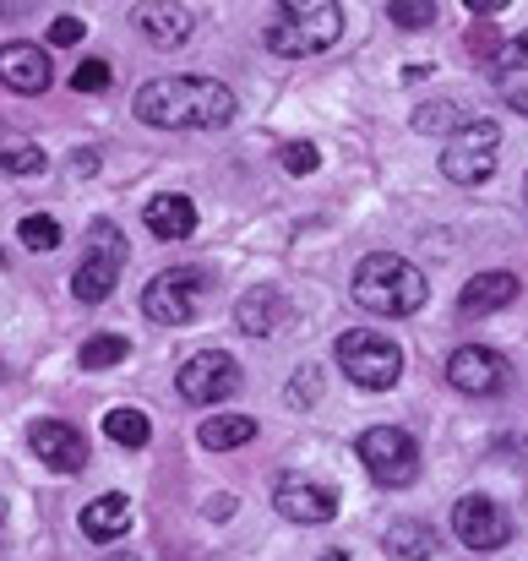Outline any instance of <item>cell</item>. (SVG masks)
I'll return each mask as SVG.
<instances>
[{
	"label": "cell",
	"mask_w": 528,
	"mask_h": 561,
	"mask_svg": "<svg viewBox=\"0 0 528 561\" xmlns=\"http://www.w3.org/2000/svg\"><path fill=\"white\" fill-rule=\"evenodd\" d=\"M131 110L159 131H213L234 121V93L213 77H153L137 88Z\"/></svg>",
	"instance_id": "1"
},
{
	"label": "cell",
	"mask_w": 528,
	"mask_h": 561,
	"mask_svg": "<svg viewBox=\"0 0 528 561\" xmlns=\"http://www.w3.org/2000/svg\"><path fill=\"white\" fill-rule=\"evenodd\" d=\"M344 38V5L338 0H273L262 22V44L284 60H311Z\"/></svg>",
	"instance_id": "2"
},
{
	"label": "cell",
	"mask_w": 528,
	"mask_h": 561,
	"mask_svg": "<svg viewBox=\"0 0 528 561\" xmlns=\"http://www.w3.org/2000/svg\"><path fill=\"white\" fill-rule=\"evenodd\" d=\"M354 306L376 311V317H414L425 300H431V284L425 273L398 256V251H370L359 267H354V284H349Z\"/></svg>",
	"instance_id": "3"
},
{
	"label": "cell",
	"mask_w": 528,
	"mask_h": 561,
	"mask_svg": "<svg viewBox=\"0 0 528 561\" xmlns=\"http://www.w3.org/2000/svg\"><path fill=\"white\" fill-rule=\"evenodd\" d=\"M126 256H131V245H126L120 224H115V218H93V224H88V256H82L77 273H71V295H77L82 306L110 300L115 284H120V273H126Z\"/></svg>",
	"instance_id": "4"
},
{
	"label": "cell",
	"mask_w": 528,
	"mask_h": 561,
	"mask_svg": "<svg viewBox=\"0 0 528 561\" xmlns=\"http://www.w3.org/2000/svg\"><path fill=\"white\" fill-rule=\"evenodd\" d=\"M333 355H338L344 376H349L354 387H365V392H387V387H398V376H403V350H398L387 333H370V328L344 333V339L333 344Z\"/></svg>",
	"instance_id": "5"
},
{
	"label": "cell",
	"mask_w": 528,
	"mask_h": 561,
	"mask_svg": "<svg viewBox=\"0 0 528 561\" xmlns=\"http://www.w3.org/2000/svg\"><path fill=\"white\" fill-rule=\"evenodd\" d=\"M496 148H502V126L496 121H463L447 148H441V175L452 186H485L496 175Z\"/></svg>",
	"instance_id": "6"
},
{
	"label": "cell",
	"mask_w": 528,
	"mask_h": 561,
	"mask_svg": "<svg viewBox=\"0 0 528 561\" xmlns=\"http://www.w3.org/2000/svg\"><path fill=\"white\" fill-rule=\"evenodd\" d=\"M354 453H359L365 474H370L376 485H387V491L414 485V474H420V442H414L409 431H398V425H370V431H359Z\"/></svg>",
	"instance_id": "7"
},
{
	"label": "cell",
	"mask_w": 528,
	"mask_h": 561,
	"mask_svg": "<svg viewBox=\"0 0 528 561\" xmlns=\"http://www.w3.org/2000/svg\"><path fill=\"white\" fill-rule=\"evenodd\" d=\"M202 295H207V273L202 267H170V273H159L142 289V317L159 322V328H185L202 311Z\"/></svg>",
	"instance_id": "8"
},
{
	"label": "cell",
	"mask_w": 528,
	"mask_h": 561,
	"mask_svg": "<svg viewBox=\"0 0 528 561\" xmlns=\"http://www.w3.org/2000/svg\"><path fill=\"white\" fill-rule=\"evenodd\" d=\"M175 387H180L185 403L213 409V403H223V398L240 392V366H234L223 350H196V355L175 371Z\"/></svg>",
	"instance_id": "9"
},
{
	"label": "cell",
	"mask_w": 528,
	"mask_h": 561,
	"mask_svg": "<svg viewBox=\"0 0 528 561\" xmlns=\"http://www.w3.org/2000/svg\"><path fill=\"white\" fill-rule=\"evenodd\" d=\"M447 381L469 398H496V392H507L513 366H507V355H496L485 344H463V350L447 355Z\"/></svg>",
	"instance_id": "10"
},
{
	"label": "cell",
	"mask_w": 528,
	"mask_h": 561,
	"mask_svg": "<svg viewBox=\"0 0 528 561\" xmlns=\"http://www.w3.org/2000/svg\"><path fill=\"white\" fill-rule=\"evenodd\" d=\"M452 535H458L469 551L491 557V551H502V546L513 540V518H507L502 502H491V496H463V502L452 507Z\"/></svg>",
	"instance_id": "11"
},
{
	"label": "cell",
	"mask_w": 528,
	"mask_h": 561,
	"mask_svg": "<svg viewBox=\"0 0 528 561\" xmlns=\"http://www.w3.org/2000/svg\"><path fill=\"white\" fill-rule=\"evenodd\" d=\"M27 447L55 474H82L88 469V436L77 425H66V420H33L27 425Z\"/></svg>",
	"instance_id": "12"
},
{
	"label": "cell",
	"mask_w": 528,
	"mask_h": 561,
	"mask_svg": "<svg viewBox=\"0 0 528 561\" xmlns=\"http://www.w3.org/2000/svg\"><path fill=\"white\" fill-rule=\"evenodd\" d=\"M273 507L289 524H333L338 518V491L322 485V480H306V474H284L273 485Z\"/></svg>",
	"instance_id": "13"
},
{
	"label": "cell",
	"mask_w": 528,
	"mask_h": 561,
	"mask_svg": "<svg viewBox=\"0 0 528 561\" xmlns=\"http://www.w3.org/2000/svg\"><path fill=\"white\" fill-rule=\"evenodd\" d=\"M0 82L11 88V93H44L49 82H55V66H49V49L44 44H27V38H11V44H0Z\"/></svg>",
	"instance_id": "14"
},
{
	"label": "cell",
	"mask_w": 528,
	"mask_h": 561,
	"mask_svg": "<svg viewBox=\"0 0 528 561\" xmlns=\"http://www.w3.org/2000/svg\"><path fill=\"white\" fill-rule=\"evenodd\" d=\"M131 22H137V33H142L153 49H180V44L191 38V27H196L180 0H137V5H131Z\"/></svg>",
	"instance_id": "15"
},
{
	"label": "cell",
	"mask_w": 528,
	"mask_h": 561,
	"mask_svg": "<svg viewBox=\"0 0 528 561\" xmlns=\"http://www.w3.org/2000/svg\"><path fill=\"white\" fill-rule=\"evenodd\" d=\"M518 295H524L518 273H507V267H496V273H474V278L463 284V295H458V311H463V317H491V311L513 306Z\"/></svg>",
	"instance_id": "16"
},
{
	"label": "cell",
	"mask_w": 528,
	"mask_h": 561,
	"mask_svg": "<svg viewBox=\"0 0 528 561\" xmlns=\"http://www.w3.org/2000/svg\"><path fill=\"white\" fill-rule=\"evenodd\" d=\"M77 529L93 540V546H115L126 529H131V496L126 491H104L99 502H88L77 513Z\"/></svg>",
	"instance_id": "17"
},
{
	"label": "cell",
	"mask_w": 528,
	"mask_h": 561,
	"mask_svg": "<svg viewBox=\"0 0 528 561\" xmlns=\"http://www.w3.org/2000/svg\"><path fill=\"white\" fill-rule=\"evenodd\" d=\"M142 224H148V234H159V240H185V234L196 229V202L180 196V191H159V196H148Z\"/></svg>",
	"instance_id": "18"
},
{
	"label": "cell",
	"mask_w": 528,
	"mask_h": 561,
	"mask_svg": "<svg viewBox=\"0 0 528 561\" xmlns=\"http://www.w3.org/2000/svg\"><path fill=\"white\" fill-rule=\"evenodd\" d=\"M284 317H289V306H284V295L278 289H245L240 295V306H234V322H240V333H251V339H273L278 328H284Z\"/></svg>",
	"instance_id": "19"
},
{
	"label": "cell",
	"mask_w": 528,
	"mask_h": 561,
	"mask_svg": "<svg viewBox=\"0 0 528 561\" xmlns=\"http://www.w3.org/2000/svg\"><path fill=\"white\" fill-rule=\"evenodd\" d=\"M196 442H202L207 453L245 447V442H256V420H251V414H207L202 431H196Z\"/></svg>",
	"instance_id": "20"
},
{
	"label": "cell",
	"mask_w": 528,
	"mask_h": 561,
	"mask_svg": "<svg viewBox=\"0 0 528 561\" xmlns=\"http://www.w3.org/2000/svg\"><path fill=\"white\" fill-rule=\"evenodd\" d=\"M436 529L431 524H420V518H398L392 529H387V551L392 557H403V561H431L436 557Z\"/></svg>",
	"instance_id": "21"
},
{
	"label": "cell",
	"mask_w": 528,
	"mask_h": 561,
	"mask_svg": "<svg viewBox=\"0 0 528 561\" xmlns=\"http://www.w3.org/2000/svg\"><path fill=\"white\" fill-rule=\"evenodd\" d=\"M104 436H110L115 447H131V453H137V447L153 442V420H148L142 409H126V403H120V409L104 414Z\"/></svg>",
	"instance_id": "22"
},
{
	"label": "cell",
	"mask_w": 528,
	"mask_h": 561,
	"mask_svg": "<svg viewBox=\"0 0 528 561\" xmlns=\"http://www.w3.org/2000/svg\"><path fill=\"white\" fill-rule=\"evenodd\" d=\"M131 355V339H120V333H93L88 344H82V371H110V366H120Z\"/></svg>",
	"instance_id": "23"
},
{
	"label": "cell",
	"mask_w": 528,
	"mask_h": 561,
	"mask_svg": "<svg viewBox=\"0 0 528 561\" xmlns=\"http://www.w3.org/2000/svg\"><path fill=\"white\" fill-rule=\"evenodd\" d=\"M387 16H392L403 33H425V27H436V22H441L436 0H392V5H387Z\"/></svg>",
	"instance_id": "24"
},
{
	"label": "cell",
	"mask_w": 528,
	"mask_h": 561,
	"mask_svg": "<svg viewBox=\"0 0 528 561\" xmlns=\"http://www.w3.org/2000/svg\"><path fill=\"white\" fill-rule=\"evenodd\" d=\"M16 240H22L27 251H55V245H60V224H55L49 213H27V218L16 224Z\"/></svg>",
	"instance_id": "25"
},
{
	"label": "cell",
	"mask_w": 528,
	"mask_h": 561,
	"mask_svg": "<svg viewBox=\"0 0 528 561\" xmlns=\"http://www.w3.org/2000/svg\"><path fill=\"white\" fill-rule=\"evenodd\" d=\"M49 159H44V148H33V142H0V170H11V175H38Z\"/></svg>",
	"instance_id": "26"
},
{
	"label": "cell",
	"mask_w": 528,
	"mask_h": 561,
	"mask_svg": "<svg viewBox=\"0 0 528 561\" xmlns=\"http://www.w3.org/2000/svg\"><path fill=\"white\" fill-rule=\"evenodd\" d=\"M110 82H115V66H110V60H82V66L71 71V88H77V93H110Z\"/></svg>",
	"instance_id": "27"
},
{
	"label": "cell",
	"mask_w": 528,
	"mask_h": 561,
	"mask_svg": "<svg viewBox=\"0 0 528 561\" xmlns=\"http://www.w3.org/2000/svg\"><path fill=\"white\" fill-rule=\"evenodd\" d=\"M463 126V115H458V104H420V115H414V131H458Z\"/></svg>",
	"instance_id": "28"
},
{
	"label": "cell",
	"mask_w": 528,
	"mask_h": 561,
	"mask_svg": "<svg viewBox=\"0 0 528 561\" xmlns=\"http://www.w3.org/2000/svg\"><path fill=\"white\" fill-rule=\"evenodd\" d=\"M278 164H284V175H311L322 164V153H317V142H284Z\"/></svg>",
	"instance_id": "29"
},
{
	"label": "cell",
	"mask_w": 528,
	"mask_h": 561,
	"mask_svg": "<svg viewBox=\"0 0 528 561\" xmlns=\"http://www.w3.org/2000/svg\"><path fill=\"white\" fill-rule=\"evenodd\" d=\"M317 398H322V371H317V366H306V371L289 381V403L300 409V403H317Z\"/></svg>",
	"instance_id": "30"
},
{
	"label": "cell",
	"mask_w": 528,
	"mask_h": 561,
	"mask_svg": "<svg viewBox=\"0 0 528 561\" xmlns=\"http://www.w3.org/2000/svg\"><path fill=\"white\" fill-rule=\"evenodd\" d=\"M82 33H88V22H82V16H55V22H49V44H60V49L82 44Z\"/></svg>",
	"instance_id": "31"
},
{
	"label": "cell",
	"mask_w": 528,
	"mask_h": 561,
	"mask_svg": "<svg viewBox=\"0 0 528 561\" xmlns=\"http://www.w3.org/2000/svg\"><path fill=\"white\" fill-rule=\"evenodd\" d=\"M496 66H502V71H528V33L507 38V44L496 49Z\"/></svg>",
	"instance_id": "32"
},
{
	"label": "cell",
	"mask_w": 528,
	"mask_h": 561,
	"mask_svg": "<svg viewBox=\"0 0 528 561\" xmlns=\"http://www.w3.org/2000/svg\"><path fill=\"white\" fill-rule=\"evenodd\" d=\"M502 99L528 115V71H502Z\"/></svg>",
	"instance_id": "33"
},
{
	"label": "cell",
	"mask_w": 528,
	"mask_h": 561,
	"mask_svg": "<svg viewBox=\"0 0 528 561\" xmlns=\"http://www.w3.org/2000/svg\"><path fill=\"white\" fill-rule=\"evenodd\" d=\"M38 0H0V22H16V16H27Z\"/></svg>",
	"instance_id": "34"
},
{
	"label": "cell",
	"mask_w": 528,
	"mask_h": 561,
	"mask_svg": "<svg viewBox=\"0 0 528 561\" xmlns=\"http://www.w3.org/2000/svg\"><path fill=\"white\" fill-rule=\"evenodd\" d=\"M207 518H234V496H229V491L213 496V502H207Z\"/></svg>",
	"instance_id": "35"
},
{
	"label": "cell",
	"mask_w": 528,
	"mask_h": 561,
	"mask_svg": "<svg viewBox=\"0 0 528 561\" xmlns=\"http://www.w3.org/2000/svg\"><path fill=\"white\" fill-rule=\"evenodd\" d=\"M474 16H496V11H507V0H463Z\"/></svg>",
	"instance_id": "36"
},
{
	"label": "cell",
	"mask_w": 528,
	"mask_h": 561,
	"mask_svg": "<svg viewBox=\"0 0 528 561\" xmlns=\"http://www.w3.org/2000/svg\"><path fill=\"white\" fill-rule=\"evenodd\" d=\"M93 170H99V153L82 148V153H77V175H93Z\"/></svg>",
	"instance_id": "37"
},
{
	"label": "cell",
	"mask_w": 528,
	"mask_h": 561,
	"mask_svg": "<svg viewBox=\"0 0 528 561\" xmlns=\"http://www.w3.org/2000/svg\"><path fill=\"white\" fill-rule=\"evenodd\" d=\"M104 561H137V557L131 551H115V557H104Z\"/></svg>",
	"instance_id": "38"
},
{
	"label": "cell",
	"mask_w": 528,
	"mask_h": 561,
	"mask_svg": "<svg viewBox=\"0 0 528 561\" xmlns=\"http://www.w3.org/2000/svg\"><path fill=\"white\" fill-rule=\"evenodd\" d=\"M322 561H349V557H344V551H328V557H322Z\"/></svg>",
	"instance_id": "39"
},
{
	"label": "cell",
	"mask_w": 528,
	"mask_h": 561,
	"mask_svg": "<svg viewBox=\"0 0 528 561\" xmlns=\"http://www.w3.org/2000/svg\"><path fill=\"white\" fill-rule=\"evenodd\" d=\"M0 524H5V496H0Z\"/></svg>",
	"instance_id": "40"
},
{
	"label": "cell",
	"mask_w": 528,
	"mask_h": 561,
	"mask_svg": "<svg viewBox=\"0 0 528 561\" xmlns=\"http://www.w3.org/2000/svg\"><path fill=\"white\" fill-rule=\"evenodd\" d=\"M524 196H528V175H524Z\"/></svg>",
	"instance_id": "41"
}]
</instances>
